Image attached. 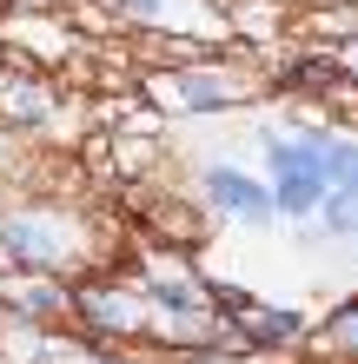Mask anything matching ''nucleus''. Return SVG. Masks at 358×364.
<instances>
[{
  "mask_svg": "<svg viewBox=\"0 0 358 364\" xmlns=\"http://www.w3.org/2000/svg\"><path fill=\"white\" fill-rule=\"evenodd\" d=\"M133 7H139V14H153V7H159V0H133Z\"/></svg>",
  "mask_w": 358,
  "mask_h": 364,
  "instance_id": "obj_10",
  "label": "nucleus"
},
{
  "mask_svg": "<svg viewBox=\"0 0 358 364\" xmlns=\"http://www.w3.org/2000/svg\"><path fill=\"white\" fill-rule=\"evenodd\" d=\"M246 345H292L299 338V311H265V305H246Z\"/></svg>",
  "mask_w": 358,
  "mask_h": 364,
  "instance_id": "obj_3",
  "label": "nucleus"
},
{
  "mask_svg": "<svg viewBox=\"0 0 358 364\" xmlns=\"http://www.w3.org/2000/svg\"><path fill=\"white\" fill-rule=\"evenodd\" d=\"M325 232H358V186H332V205H325Z\"/></svg>",
  "mask_w": 358,
  "mask_h": 364,
  "instance_id": "obj_5",
  "label": "nucleus"
},
{
  "mask_svg": "<svg viewBox=\"0 0 358 364\" xmlns=\"http://www.w3.org/2000/svg\"><path fill=\"white\" fill-rule=\"evenodd\" d=\"M339 331H345V345H358V305H352V311H339Z\"/></svg>",
  "mask_w": 358,
  "mask_h": 364,
  "instance_id": "obj_9",
  "label": "nucleus"
},
{
  "mask_svg": "<svg viewBox=\"0 0 358 364\" xmlns=\"http://www.w3.org/2000/svg\"><path fill=\"white\" fill-rule=\"evenodd\" d=\"M312 153H319V173H325V186H358V146L312 133Z\"/></svg>",
  "mask_w": 358,
  "mask_h": 364,
  "instance_id": "obj_4",
  "label": "nucleus"
},
{
  "mask_svg": "<svg viewBox=\"0 0 358 364\" xmlns=\"http://www.w3.org/2000/svg\"><path fill=\"white\" fill-rule=\"evenodd\" d=\"M159 305L166 311H199V298L186 291V285H159Z\"/></svg>",
  "mask_w": 358,
  "mask_h": 364,
  "instance_id": "obj_8",
  "label": "nucleus"
},
{
  "mask_svg": "<svg viewBox=\"0 0 358 364\" xmlns=\"http://www.w3.org/2000/svg\"><path fill=\"white\" fill-rule=\"evenodd\" d=\"M7 252H20V259H53V239L47 232H33V225H7Z\"/></svg>",
  "mask_w": 358,
  "mask_h": 364,
  "instance_id": "obj_6",
  "label": "nucleus"
},
{
  "mask_svg": "<svg viewBox=\"0 0 358 364\" xmlns=\"http://www.w3.org/2000/svg\"><path fill=\"white\" fill-rule=\"evenodd\" d=\"M226 93H233L226 80H206V73H193V80H186V100H193V106H219Z\"/></svg>",
  "mask_w": 358,
  "mask_h": 364,
  "instance_id": "obj_7",
  "label": "nucleus"
},
{
  "mask_svg": "<svg viewBox=\"0 0 358 364\" xmlns=\"http://www.w3.org/2000/svg\"><path fill=\"white\" fill-rule=\"evenodd\" d=\"M206 192H213L219 212H233V219H272V192H259L246 173H226V166H213V173H206Z\"/></svg>",
  "mask_w": 358,
  "mask_h": 364,
  "instance_id": "obj_2",
  "label": "nucleus"
},
{
  "mask_svg": "<svg viewBox=\"0 0 358 364\" xmlns=\"http://www.w3.org/2000/svg\"><path fill=\"white\" fill-rule=\"evenodd\" d=\"M265 153H272V179H279V192H272V205H279V212H312V205L325 199V173H319L312 139H305V146L272 139Z\"/></svg>",
  "mask_w": 358,
  "mask_h": 364,
  "instance_id": "obj_1",
  "label": "nucleus"
}]
</instances>
